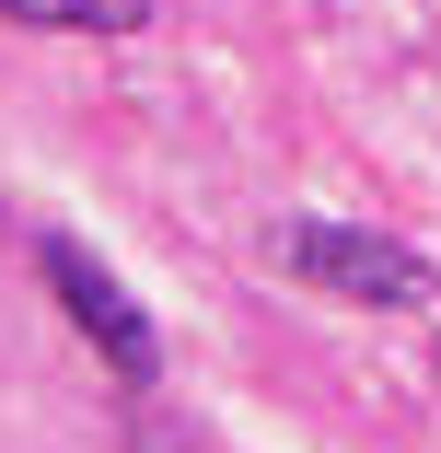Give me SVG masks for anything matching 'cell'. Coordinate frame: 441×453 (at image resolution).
<instances>
[{"label":"cell","mask_w":441,"mask_h":453,"mask_svg":"<svg viewBox=\"0 0 441 453\" xmlns=\"http://www.w3.org/2000/svg\"><path fill=\"white\" fill-rule=\"evenodd\" d=\"M430 372H441V349H430Z\"/></svg>","instance_id":"obj_4"},{"label":"cell","mask_w":441,"mask_h":453,"mask_svg":"<svg viewBox=\"0 0 441 453\" xmlns=\"http://www.w3.org/2000/svg\"><path fill=\"white\" fill-rule=\"evenodd\" d=\"M268 256L291 267L302 291H325V303H430V267H418L395 233H372V221H325V210H302V221L268 233Z\"/></svg>","instance_id":"obj_1"},{"label":"cell","mask_w":441,"mask_h":453,"mask_svg":"<svg viewBox=\"0 0 441 453\" xmlns=\"http://www.w3.org/2000/svg\"><path fill=\"white\" fill-rule=\"evenodd\" d=\"M0 24H35V35H140L151 0H0Z\"/></svg>","instance_id":"obj_3"},{"label":"cell","mask_w":441,"mask_h":453,"mask_svg":"<svg viewBox=\"0 0 441 453\" xmlns=\"http://www.w3.org/2000/svg\"><path fill=\"white\" fill-rule=\"evenodd\" d=\"M35 267H47L58 314H70L81 337L105 349V372H117V384H151V372H163V337H151V314H140V303H128V291L105 280V267L70 244V233H47V244H35Z\"/></svg>","instance_id":"obj_2"}]
</instances>
